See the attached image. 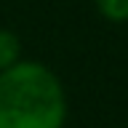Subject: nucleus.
<instances>
[{
    "mask_svg": "<svg viewBox=\"0 0 128 128\" xmlns=\"http://www.w3.org/2000/svg\"><path fill=\"white\" fill-rule=\"evenodd\" d=\"M70 99L62 78L38 59L0 72V128H64Z\"/></svg>",
    "mask_w": 128,
    "mask_h": 128,
    "instance_id": "1",
    "label": "nucleus"
},
{
    "mask_svg": "<svg viewBox=\"0 0 128 128\" xmlns=\"http://www.w3.org/2000/svg\"><path fill=\"white\" fill-rule=\"evenodd\" d=\"M24 59V51H22V38L16 35L14 30H6L0 27V72L14 67L16 62Z\"/></svg>",
    "mask_w": 128,
    "mask_h": 128,
    "instance_id": "2",
    "label": "nucleus"
},
{
    "mask_svg": "<svg viewBox=\"0 0 128 128\" xmlns=\"http://www.w3.org/2000/svg\"><path fill=\"white\" fill-rule=\"evenodd\" d=\"M96 11L110 24H126L128 22V0H94Z\"/></svg>",
    "mask_w": 128,
    "mask_h": 128,
    "instance_id": "3",
    "label": "nucleus"
}]
</instances>
